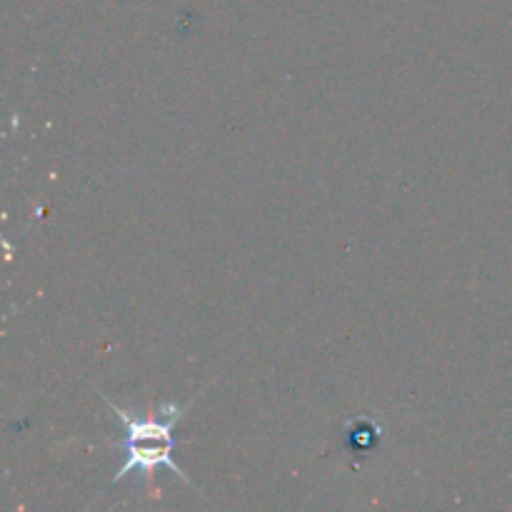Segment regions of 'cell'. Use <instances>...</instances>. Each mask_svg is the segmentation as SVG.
<instances>
[{"mask_svg": "<svg viewBox=\"0 0 512 512\" xmlns=\"http://www.w3.org/2000/svg\"><path fill=\"white\" fill-rule=\"evenodd\" d=\"M100 398L108 403V408L113 410V418L125 428L123 448L125 453H128V458L120 465L118 473L113 475V483H120V480H125L133 473L153 475L155 468H168L175 478L193 485L188 480V475H185L173 460L175 425L183 420L188 408H178V405L170 403L160 410L158 418H133V415H128V410L110 403L103 393H100Z\"/></svg>", "mask_w": 512, "mask_h": 512, "instance_id": "6da1fadb", "label": "cell"}]
</instances>
